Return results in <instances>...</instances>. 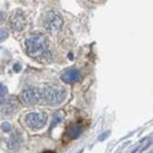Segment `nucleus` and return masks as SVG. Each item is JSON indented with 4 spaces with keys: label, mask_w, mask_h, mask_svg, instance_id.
Instances as JSON below:
<instances>
[{
    "label": "nucleus",
    "mask_w": 153,
    "mask_h": 153,
    "mask_svg": "<svg viewBox=\"0 0 153 153\" xmlns=\"http://www.w3.org/2000/svg\"><path fill=\"white\" fill-rule=\"evenodd\" d=\"M79 78H80V72L76 68H68V70H66L61 74V76H60V79L64 82H66V84L76 82V81L79 80Z\"/></svg>",
    "instance_id": "0eeeda50"
},
{
    "label": "nucleus",
    "mask_w": 153,
    "mask_h": 153,
    "mask_svg": "<svg viewBox=\"0 0 153 153\" xmlns=\"http://www.w3.org/2000/svg\"><path fill=\"white\" fill-rule=\"evenodd\" d=\"M7 38V31L6 30H0V40H4Z\"/></svg>",
    "instance_id": "f8f14e48"
},
{
    "label": "nucleus",
    "mask_w": 153,
    "mask_h": 153,
    "mask_svg": "<svg viewBox=\"0 0 153 153\" xmlns=\"http://www.w3.org/2000/svg\"><path fill=\"white\" fill-rule=\"evenodd\" d=\"M20 101L26 106H34L42 101L41 90L38 87H27L19 96Z\"/></svg>",
    "instance_id": "39448f33"
},
{
    "label": "nucleus",
    "mask_w": 153,
    "mask_h": 153,
    "mask_svg": "<svg viewBox=\"0 0 153 153\" xmlns=\"http://www.w3.org/2000/svg\"><path fill=\"white\" fill-rule=\"evenodd\" d=\"M64 25V18L57 11H48L42 18V26L47 33L56 34Z\"/></svg>",
    "instance_id": "7ed1b4c3"
},
{
    "label": "nucleus",
    "mask_w": 153,
    "mask_h": 153,
    "mask_svg": "<svg viewBox=\"0 0 153 153\" xmlns=\"http://www.w3.org/2000/svg\"><path fill=\"white\" fill-rule=\"evenodd\" d=\"M42 101L50 106H58L66 99V90L57 84H47L41 90Z\"/></svg>",
    "instance_id": "f03ea898"
},
{
    "label": "nucleus",
    "mask_w": 153,
    "mask_h": 153,
    "mask_svg": "<svg viewBox=\"0 0 153 153\" xmlns=\"http://www.w3.org/2000/svg\"><path fill=\"white\" fill-rule=\"evenodd\" d=\"M8 24H10V27L14 32H21L27 26V18L22 11L17 10L11 13V16L8 18Z\"/></svg>",
    "instance_id": "423d86ee"
},
{
    "label": "nucleus",
    "mask_w": 153,
    "mask_h": 153,
    "mask_svg": "<svg viewBox=\"0 0 153 153\" xmlns=\"http://www.w3.org/2000/svg\"><path fill=\"white\" fill-rule=\"evenodd\" d=\"M47 114L42 111H32L24 115V124L33 131L41 130L47 124Z\"/></svg>",
    "instance_id": "20e7f679"
},
{
    "label": "nucleus",
    "mask_w": 153,
    "mask_h": 153,
    "mask_svg": "<svg viewBox=\"0 0 153 153\" xmlns=\"http://www.w3.org/2000/svg\"><path fill=\"white\" fill-rule=\"evenodd\" d=\"M1 128H2V131H5V132H8V131L11 130V125H10L8 123H4V124L1 125Z\"/></svg>",
    "instance_id": "9b49d317"
},
{
    "label": "nucleus",
    "mask_w": 153,
    "mask_h": 153,
    "mask_svg": "<svg viewBox=\"0 0 153 153\" xmlns=\"http://www.w3.org/2000/svg\"><path fill=\"white\" fill-rule=\"evenodd\" d=\"M80 133H81V128H80V126H76H76H72V127L68 130L67 135H68L70 139H74V138H78Z\"/></svg>",
    "instance_id": "1a4fd4ad"
},
{
    "label": "nucleus",
    "mask_w": 153,
    "mask_h": 153,
    "mask_svg": "<svg viewBox=\"0 0 153 153\" xmlns=\"http://www.w3.org/2000/svg\"><path fill=\"white\" fill-rule=\"evenodd\" d=\"M6 144H7V149L10 151H13V152L14 151H19L21 145H22V138H21L20 134L14 133L7 139Z\"/></svg>",
    "instance_id": "6e6552de"
},
{
    "label": "nucleus",
    "mask_w": 153,
    "mask_h": 153,
    "mask_svg": "<svg viewBox=\"0 0 153 153\" xmlns=\"http://www.w3.org/2000/svg\"><path fill=\"white\" fill-rule=\"evenodd\" d=\"M2 19V14H1V13H0V20Z\"/></svg>",
    "instance_id": "ddd939ff"
},
{
    "label": "nucleus",
    "mask_w": 153,
    "mask_h": 153,
    "mask_svg": "<svg viewBox=\"0 0 153 153\" xmlns=\"http://www.w3.org/2000/svg\"><path fill=\"white\" fill-rule=\"evenodd\" d=\"M25 51L27 56L34 59L45 57L50 48V41L42 33H32L25 39Z\"/></svg>",
    "instance_id": "f257e3e1"
},
{
    "label": "nucleus",
    "mask_w": 153,
    "mask_h": 153,
    "mask_svg": "<svg viewBox=\"0 0 153 153\" xmlns=\"http://www.w3.org/2000/svg\"><path fill=\"white\" fill-rule=\"evenodd\" d=\"M14 110H17V106L13 102H6L5 106H2V112L4 113H7V114L12 113Z\"/></svg>",
    "instance_id": "9d476101"
}]
</instances>
